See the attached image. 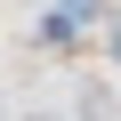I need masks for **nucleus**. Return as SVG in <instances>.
Segmentation results:
<instances>
[{
    "mask_svg": "<svg viewBox=\"0 0 121 121\" xmlns=\"http://www.w3.org/2000/svg\"><path fill=\"white\" fill-rule=\"evenodd\" d=\"M73 121H121V97H113V81H97V73H89V81L73 89Z\"/></svg>",
    "mask_w": 121,
    "mask_h": 121,
    "instance_id": "f257e3e1",
    "label": "nucleus"
},
{
    "mask_svg": "<svg viewBox=\"0 0 121 121\" xmlns=\"http://www.w3.org/2000/svg\"><path fill=\"white\" fill-rule=\"evenodd\" d=\"M24 121H73V113H24Z\"/></svg>",
    "mask_w": 121,
    "mask_h": 121,
    "instance_id": "f03ea898",
    "label": "nucleus"
}]
</instances>
